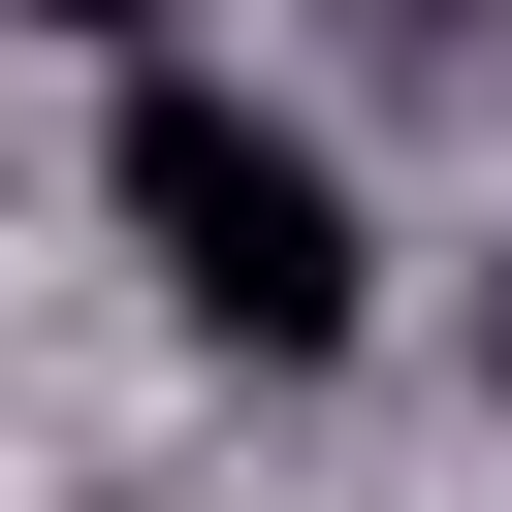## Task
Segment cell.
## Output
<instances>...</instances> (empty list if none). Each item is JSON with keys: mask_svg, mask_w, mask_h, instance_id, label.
Wrapping results in <instances>:
<instances>
[{"mask_svg": "<svg viewBox=\"0 0 512 512\" xmlns=\"http://www.w3.org/2000/svg\"><path fill=\"white\" fill-rule=\"evenodd\" d=\"M96 192H128V256H160V320H192V352H256V384H320V352L384 320V256H352V160H320L288 96H224V64H128V128H96Z\"/></svg>", "mask_w": 512, "mask_h": 512, "instance_id": "6da1fadb", "label": "cell"}, {"mask_svg": "<svg viewBox=\"0 0 512 512\" xmlns=\"http://www.w3.org/2000/svg\"><path fill=\"white\" fill-rule=\"evenodd\" d=\"M32 32H160V0H32Z\"/></svg>", "mask_w": 512, "mask_h": 512, "instance_id": "7a4b0ae2", "label": "cell"}]
</instances>
